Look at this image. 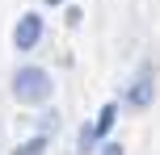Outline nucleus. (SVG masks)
Listing matches in <instances>:
<instances>
[{
    "label": "nucleus",
    "instance_id": "5",
    "mask_svg": "<svg viewBox=\"0 0 160 155\" xmlns=\"http://www.w3.org/2000/svg\"><path fill=\"white\" fill-rule=\"evenodd\" d=\"M47 151V134H38V139H30L25 147H17V155H42Z\"/></svg>",
    "mask_w": 160,
    "mask_h": 155
},
{
    "label": "nucleus",
    "instance_id": "4",
    "mask_svg": "<svg viewBox=\"0 0 160 155\" xmlns=\"http://www.w3.org/2000/svg\"><path fill=\"white\" fill-rule=\"evenodd\" d=\"M114 117H118V105H101V113H97V139H105L110 134V126H114Z\"/></svg>",
    "mask_w": 160,
    "mask_h": 155
},
{
    "label": "nucleus",
    "instance_id": "2",
    "mask_svg": "<svg viewBox=\"0 0 160 155\" xmlns=\"http://www.w3.org/2000/svg\"><path fill=\"white\" fill-rule=\"evenodd\" d=\"M42 42V17L38 13H25L21 21H17V30H13V46L17 50H34Z\"/></svg>",
    "mask_w": 160,
    "mask_h": 155
},
{
    "label": "nucleus",
    "instance_id": "1",
    "mask_svg": "<svg viewBox=\"0 0 160 155\" xmlns=\"http://www.w3.org/2000/svg\"><path fill=\"white\" fill-rule=\"evenodd\" d=\"M51 75L42 71V67H21V71L13 75V97L21 101V105H42V101H51Z\"/></svg>",
    "mask_w": 160,
    "mask_h": 155
},
{
    "label": "nucleus",
    "instance_id": "3",
    "mask_svg": "<svg viewBox=\"0 0 160 155\" xmlns=\"http://www.w3.org/2000/svg\"><path fill=\"white\" fill-rule=\"evenodd\" d=\"M127 105H135V109L152 105V71H148V67L135 75V84H131V92H127Z\"/></svg>",
    "mask_w": 160,
    "mask_h": 155
},
{
    "label": "nucleus",
    "instance_id": "6",
    "mask_svg": "<svg viewBox=\"0 0 160 155\" xmlns=\"http://www.w3.org/2000/svg\"><path fill=\"white\" fill-rule=\"evenodd\" d=\"M93 147H97V130L84 126V130H80V151H93Z\"/></svg>",
    "mask_w": 160,
    "mask_h": 155
},
{
    "label": "nucleus",
    "instance_id": "8",
    "mask_svg": "<svg viewBox=\"0 0 160 155\" xmlns=\"http://www.w3.org/2000/svg\"><path fill=\"white\" fill-rule=\"evenodd\" d=\"M42 4H63V0H42Z\"/></svg>",
    "mask_w": 160,
    "mask_h": 155
},
{
    "label": "nucleus",
    "instance_id": "7",
    "mask_svg": "<svg viewBox=\"0 0 160 155\" xmlns=\"http://www.w3.org/2000/svg\"><path fill=\"white\" fill-rule=\"evenodd\" d=\"M101 155H122V143H110V147H105Z\"/></svg>",
    "mask_w": 160,
    "mask_h": 155
}]
</instances>
